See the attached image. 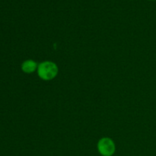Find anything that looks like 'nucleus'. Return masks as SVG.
I'll use <instances>...</instances> for the list:
<instances>
[{
  "label": "nucleus",
  "instance_id": "nucleus-1",
  "mask_svg": "<svg viewBox=\"0 0 156 156\" xmlns=\"http://www.w3.org/2000/svg\"><path fill=\"white\" fill-rule=\"evenodd\" d=\"M37 75L44 81H51L56 77L59 73V68L52 61H44L38 64Z\"/></svg>",
  "mask_w": 156,
  "mask_h": 156
},
{
  "label": "nucleus",
  "instance_id": "nucleus-2",
  "mask_svg": "<svg viewBox=\"0 0 156 156\" xmlns=\"http://www.w3.org/2000/svg\"><path fill=\"white\" fill-rule=\"evenodd\" d=\"M98 150L103 156H112L116 150V146L113 140L109 137H103L98 142Z\"/></svg>",
  "mask_w": 156,
  "mask_h": 156
},
{
  "label": "nucleus",
  "instance_id": "nucleus-3",
  "mask_svg": "<svg viewBox=\"0 0 156 156\" xmlns=\"http://www.w3.org/2000/svg\"><path fill=\"white\" fill-rule=\"evenodd\" d=\"M38 63L33 59H27L21 64V70L24 73L30 74L37 70Z\"/></svg>",
  "mask_w": 156,
  "mask_h": 156
}]
</instances>
